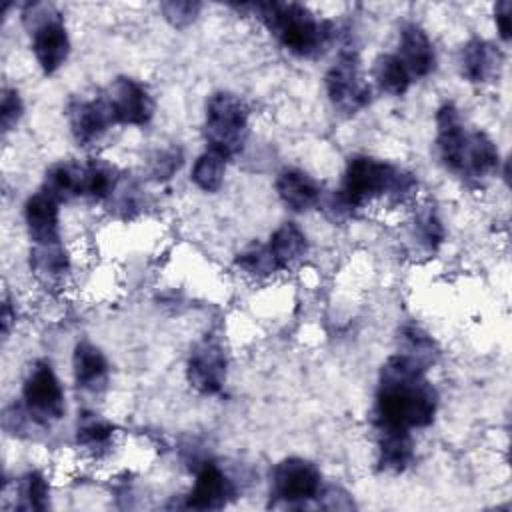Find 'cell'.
Returning <instances> with one entry per match:
<instances>
[{"label": "cell", "mask_w": 512, "mask_h": 512, "mask_svg": "<svg viewBox=\"0 0 512 512\" xmlns=\"http://www.w3.org/2000/svg\"><path fill=\"white\" fill-rule=\"evenodd\" d=\"M30 268L42 282L58 284L68 274L70 262L60 242L36 244L30 252Z\"/></svg>", "instance_id": "22"}, {"label": "cell", "mask_w": 512, "mask_h": 512, "mask_svg": "<svg viewBox=\"0 0 512 512\" xmlns=\"http://www.w3.org/2000/svg\"><path fill=\"white\" fill-rule=\"evenodd\" d=\"M322 480L318 468L304 458H286L272 470V500L274 508L304 506L308 500L318 498Z\"/></svg>", "instance_id": "6"}, {"label": "cell", "mask_w": 512, "mask_h": 512, "mask_svg": "<svg viewBox=\"0 0 512 512\" xmlns=\"http://www.w3.org/2000/svg\"><path fill=\"white\" fill-rule=\"evenodd\" d=\"M22 116V100L16 90L4 88L2 90V104H0V118H2V130H12Z\"/></svg>", "instance_id": "33"}, {"label": "cell", "mask_w": 512, "mask_h": 512, "mask_svg": "<svg viewBox=\"0 0 512 512\" xmlns=\"http://www.w3.org/2000/svg\"><path fill=\"white\" fill-rule=\"evenodd\" d=\"M22 400L24 408L30 418L38 426H50L62 418L64 406V390L46 360H36L24 380L22 386Z\"/></svg>", "instance_id": "7"}, {"label": "cell", "mask_w": 512, "mask_h": 512, "mask_svg": "<svg viewBox=\"0 0 512 512\" xmlns=\"http://www.w3.org/2000/svg\"><path fill=\"white\" fill-rule=\"evenodd\" d=\"M68 118L72 134L80 146H90L98 142L108 132V128L116 124L106 98L70 102Z\"/></svg>", "instance_id": "11"}, {"label": "cell", "mask_w": 512, "mask_h": 512, "mask_svg": "<svg viewBox=\"0 0 512 512\" xmlns=\"http://www.w3.org/2000/svg\"><path fill=\"white\" fill-rule=\"evenodd\" d=\"M396 56L402 60L410 76H416V78L428 76L436 66V54H434L432 42L426 36V32L414 22H408L402 26L400 54Z\"/></svg>", "instance_id": "14"}, {"label": "cell", "mask_w": 512, "mask_h": 512, "mask_svg": "<svg viewBox=\"0 0 512 512\" xmlns=\"http://www.w3.org/2000/svg\"><path fill=\"white\" fill-rule=\"evenodd\" d=\"M510 14H512V4L508 0H502L496 4V26L502 36V40H510Z\"/></svg>", "instance_id": "35"}, {"label": "cell", "mask_w": 512, "mask_h": 512, "mask_svg": "<svg viewBox=\"0 0 512 512\" xmlns=\"http://www.w3.org/2000/svg\"><path fill=\"white\" fill-rule=\"evenodd\" d=\"M268 246H270L274 258L278 260V264L284 270L286 266H290L292 262L300 260L306 254L308 242H306L304 232L294 222H284L270 236V244Z\"/></svg>", "instance_id": "23"}, {"label": "cell", "mask_w": 512, "mask_h": 512, "mask_svg": "<svg viewBox=\"0 0 512 512\" xmlns=\"http://www.w3.org/2000/svg\"><path fill=\"white\" fill-rule=\"evenodd\" d=\"M378 430V468L384 472H402L414 458L410 430L394 426H376Z\"/></svg>", "instance_id": "17"}, {"label": "cell", "mask_w": 512, "mask_h": 512, "mask_svg": "<svg viewBox=\"0 0 512 512\" xmlns=\"http://www.w3.org/2000/svg\"><path fill=\"white\" fill-rule=\"evenodd\" d=\"M18 502L16 508L18 510H46L48 508V500H50V488L46 478L32 470L26 472L20 480H18Z\"/></svg>", "instance_id": "28"}, {"label": "cell", "mask_w": 512, "mask_h": 512, "mask_svg": "<svg viewBox=\"0 0 512 512\" xmlns=\"http://www.w3.org/2000/svg\"><path fill=\"white\" fill-rule=\"evenodd\" d=\"M326 92L332 104L346 114H356L370 102V86L360 76L354 52H340L338 60L330 66L326 72Z\"/></svg>", "instance_id": "8"}, {"label": "cell", "mask_w": 512, "mask_h": 512, "mask_svg": "<svg viewBox=\"0 0 512 512\" xmlns=\"http://www.w3.org/2000/svg\"><path fill=\"white\" fill-rule=\"evenodd\" d=\"M112 424L104 418H100L94 412H82L78 414V424H76V442L90 450V452H102L110 446L112 442Z\"/></svg>", "instance_id": "24"}, {"label": "cell", "mask_w": 512, "mask_h": 512, "mask_svg": "<svg viewBox=\"0 0 512 512\" xmlns=\"http://www.w3.org/2000/svg\"><path fill=\"white\" fill-rule=\"evenodd\" d=\"M74 380L84 392H102L108 384V362L104 354L90 342H78L74 348Z\"/></svg>", "instance_id": "16"}, {"label": "cell", "mask_w": 512, "mask_h": 512, "mask_svg": "<svg viewBox=\"0 0 512 512\" xmlns=\"http://www.w3.org/2000/svg\"><path fill=\"white\" fill-rule=\"evenodd\" d=\"M28 234L36 244H52L58 240V200L46 190L36 192L24 206Z\"/></svg>", "instance_id": "15"}, {"label": "cell", "mask_w": 512, "mask_h": 512, "mask_svg": "<svg viewBox=\"0 0 512 512\" xmlns=\"http://www.w3.org/2000/svg\"><path fill=\"white\" fill-rule=\"evenodd\" d=\"M498 168V148L484 132H468L460 156V174L484 178Z\"/></svg>", "instance_id": "20"}, {"label": "cell", "mask_w": 512, "mask_h": 512, "mask_svg": "<svg viewBox=\"0 0 512 512\" xmlns=\"http://www.w3.org/2000/svg\"><path fill=\"white\" fill-rule=\"evenodd\" d=\"M502 64V54L490 42L474 38L460 52V72L470 82H486Z\"/></svg>", "instance_id": "19"}, {"label": "cell", "mask_w": 512, "mask_h": 512, "mask_svg": "<svg viewBox=\"0 0 512 512\" xmlns=\"http://www.w3.org/2000/svg\"><path fill=\"white\" fill-rule=\"evenodd\" d=\"M468 132L460 122V114L454 104H442L436 112V146L440 152L442 162L458 172L460 170V156L466 144Z\"/></svg>", "instance_id": "13"}, {"label": "cell", "mask_w": 512, "mask_h": 512, "mask_svg": "<svg viewBox=\"0 0 512 512\" xmlns=\"http://www.w3.org/2000/svg\"><path fill=\"white\" fill-rule=\"evenodd\" d=\"M22 20L40 68L46 74L56 72L70 50L62 14L50 2H30L22 10Z\"/></svg>", "instance_id": "5"}, {"label": "cell", "mask_w": 512, "mask_h": 512, "mask_svg": "<svg viewBox=\"0 0 512 512\" xmlns=\"http://www.w3.org/2000/svg\"><path fill=\"white\" fill-rule=\"evenodd\" d=\"M266 28L298 56H314L322 52L334 28L326 20H318L306 6L296 2H258L250 4Z\"/></svg>", "instance_id": "3"}, {"label": "cell", "mask_w": 512, "mask_h": 512, "mask_svg": "<svg viewBox=\"0 0 512 512\" xmlns=\"http://www.w3.org/2000/svg\"><path fill=\"white\" fill-rule=\"evenodd\" d=\"M106 102L120 124L144 126L154 112V102L148 90L132 78H116L108 90Z\"/></svg>", "instance_id": "10"}, {"label": "cell", "mask_w": 512, "mask_h": 512, "mask_svg": "<svg viewBox=\"0 0 512 512\" xmlns=\"http://www.w3.org/2000/svg\"><path fill=\"white\" fill-rule=\"evenodd\" d=\"M236 496L234 484L212 462H204L196 474L192 492L186 496L184 508L194 510H220Z\"/></svg>", "instance_id": "12"}, {"label": "cell", "mask_w": 512, "mask_h": 512, "mask_svg": "<svg viewBox=\"0 0 512 512\" xmlns=\"http://www.w3.org/2000/svg\"><path fill=\"white\" fill-rule=\"evenodd\" d=\"M186 376L192 388L202 394L220 392L226 380V354L214 340H202L194 346L188 358Z\"/></svg>", "instance_id": "9"}, {"label": "cell", "mask_w": 512, "mask_h": 512, "mask_svg": "<svg viewBox=\"0 0 512 512\" xmlns=\"http://www.w3.org/2000/svg\"><path fill=\"white\" fill-rule=\"evenodd\" d=\"M414 188L416 180L412 174L370 156H354L346 166L342 188L328 200V208L334 212V218H340L384 194L404 200Z\"/></svg>", "instance_id": "2"}, {"label": "cell", "mask_w": 512, "mask_h": 512, "mask_svg": "<svg viewBox=\"0 0 512 512\" xmlns=\"http://www.w3.org/2000/svg\"><path fill=\"white\" fill-rule=\"evenodd\" d=\"M416 236L426 250H436L444 238V228L432 210H424L416 216Z\"/></svg>", "instance_id": "31"}, {"label": "cell", "mask_w": 512, "mask_h": 512, "mask_svg": "<svg viewBox=\"0 0 512 512\" xmlns=\"http://www.w3.org/2000/svg\"><path fill=\"white\" fill-rule=\"evenodd\" d=\"M400 342L404 348V352H400V354H406L408 358L418 362L424 370L430 364H434V360L438 356V348H436L434 340L426 332H422L418 326H404L400 330Z\"/></svg>", "instance_id": "29"}, {"label": "cell", "mask_w": 512, "mask_h": 512, "mask_svg": "<svg viewBox=\"0 0 512 512\" xmlns=\"http://www.w3.org/2000/svg\"><path fill=\"white\" fill-rule=\"evenodd\" d=\"M204 134L208 150L218 152L226 160L236 156L248 138V110L244 102L230 92H216L206 102Z\"/></svg>", "instance_id": "4"}, {"label": "cell", "mask_w": 512, "mask_h": 512, "mask_svg": "<svg viewBox=\"0 0 512 512\" xmlns=\"http://www.w3.org/2000/svg\"><path fill=\"white\" fill-rule=\"evenodd\" d=\"M12 320H14V314H12L10 302L6 300V302H4V306H2V334H4V338H6V336H8V332H10Z\"/></svg>", "instance_id": "36"}, {"label": "cell", "mask_w": 512, "mask_h": 512, "mask_svg": "<svg viewBox=\"0 0 512 512\" xmlns=\"http://www.w3.org/2000/svg\"><path fill=\"white\" fill-rule=\"evenodd\" d=\"M236 266L244 270L250 276H270L274 272H280L282 266L274 258L270 246H264L260 242H254L246 246L238 256H236Z\"/></svg>", "instance_id": "30"}, {"label": "cell", "mask_w": 512, "mask_h": 512, "mask_svg": "<svg viewBox=\"0 0 512 512\" xmlns=\"http://www.w3.org/2000/svg\"><path fill=\"white\" fill-rule=\"evenodd\" d=\"M86 184V164L78 162H60L46 172L44 188L58 202L72 200L76 196H84Z\"/></svg>", "instance_id": "21"}, {"label": "cell", "mask_w": 512, "mask_h": 512, "mask_svg": "<svg viewBox=\"0 0 512 512\" xmlns=\"http://www.w3.org/2000/svg\"><path fill=\"white\" fill-rule=\"evenodd\" d=\"M118 172L114 166L102 160H90L86 164V184L84 196L94 200H104L116 192Z\"/></svg>", "instance_id": "26"}, {"label": "cell", "mask_w": 512, "mask_h": 512, "mask_svg": "<svg viewBox=\"0 0 512 512\" xmlns=\"http://www.w3.org/2000/svg\"><path fill=\"white\" fill-rule=\"evenodd\" d=\"M226 170V158L214 150H206L192 168V182L204 192H216L222 186Z\"/></svg>", "instance_id": "27"}, {"label": "cell", "mask_w": 512, "mask_h": 512, "mask_svg": "<svg viewBox=\"0 0 512 512\" xmlns=\"http://www.w3.org/2000/svg\"><path fill=\"white\" fill-rule=\"evenodd\" d=\"M374 80L384 92L400 96L408 90L412 76L396 54H382L374 62Z\"/></svg>", "instance_id": "25"}, {"label": "cell", "mask_w": 512, "mask_h": 512, "mask_svg": "<svg viewBox=\"0 0 512 512\" xmlns=\"http://www.w3.org/2000/svg\"><path fill=\"white\" fill-rule=\"evenodd\" d=\"M166 20L178 28L188 26L200 12V4L198 2H162L160 4Z\"/></svg>", "instance_id": "32"}, {"label": "cell", "mask_w": 512, "mask_h": 512, "mask_svg": "<svg viewBox=\"0 0 512 512\" xmlns=\"http://www.w3.org/2000/svg\"><path fill=\"white\" fill-rule=\"evenodd\" d=\"M276 192L280 200L294 212H304L316 206L320 200L318 182L298 168H286L278 174Z\"/></svg>", "instance_id": "18"}, {"label": "cell", "mask_w": 512, "mask_h": 512, "mask_svg": "<svg viewBox=\"0 0 512 512\" xmlns=\"http://www.w3.org/2000/svg\"><path fill=\"white\" fill-rule=\"evenodd\" d=\"M182 164V154L178 148H170L164 152H158L156 158L150 162V172L156 180L170 178Z\"/></svg>", "instance_id": "34"}, {"label": "cell", "mask_w": 512, "mask_h": 512, "mask_svg": "<svg viewBox=\"0 0 512 512\" xmlns=\"http://www.w3.org/2000/svg\"><path fill=\"white\" fill-rule=\"evenodd\" d=\"M436 406L438 394L424 378V368L406 354L390 356L380 370L376 426L424 428L432 424Z\"/></svg>", "instance_id": "1"}]
</instances>
